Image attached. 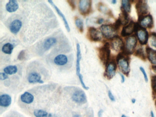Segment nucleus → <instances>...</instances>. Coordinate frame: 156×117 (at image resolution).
<instances>
[{"instance_id":"nucleus-1","label":"nucleus","mask_w":156,"mask_h":117,"mask_svg":"<svg viewBox=\"0 0 156 117\" xmlns=\"http://www.w3.org/2000/svg\"><path fill=\"white\" fill-rule=\"evenodd\" d=\"M100 29L102 35L106 39H114L116 35L117 28L115 25H102L100 27Z\"/></svg>"},{"instance_id":"nucleus-2","label":"nucleus","mask_w":156,"mask_h":117,"mask_svg":"<svg viewBox=\"0 0 156 117\" xmlns=\"http://www.w3.org/2000/svg\"><path fill=\"white\" fill-rule=\"evenodd\" d=\"M117 63L121 72L124 74L128 75L130 71L128 59L123 55H120L117 58Z\"/></svg>"},{"instance_id":"nucleus-3","label":"nucleus","mask_w":156,"mask_h":117,"mask_svg":"<svg viewBox=\"0 0 156 117\" xmlns=\"http://www.w3.org/2000/svg\"><path fill=\"white\" fill-rule=\"evenodd\" d=\"M110 56V50L109 44H106L99 51V57L102 62L107 65Z\"/></svg>"},{"instance_id":"nucleus-4","label":"nucleus","mask_w":156,"mask_h":117,"mask_svg":"<svg viewBox=\"0 0 156 117\" xmlns=\"http://www.w3.org/2000/svg\"><path fill=\"white\" fill-rule=\"evenodd\" d=\"M137 42V40L135 36L129 37L126 39L125 45V50L126 53L132 54L136 46Z\"/></svg>"},{"instance_id":"nucleus-5","label":"nucleus","mask_w":156,"mask_h":117,"mask_svg":"<svg viewBox=\"0 0 156 117\" xmlns=\"http://www.w3.org/2000/svg\"><path fill=\"white\" fill-rule=\"evenodd\" d=\"M72 99L77 103H84L87 102V97L85 93L81 90L76 91L72 95Z\"/></svg>"},{"instance_id":"nucleus-6","label":"nucleus","mask_w":156,"mask_h":117,"mask_svg":"<svg viewBox=\"0 0 156 117\" xmlns=\"http://www.w3.org/2000/svg\"><path fill=\"white\" fill-rule=\"evenodd\" d=\"M92 1L90 0H81L79 2V9L82 15L88 14L91 10Z\"/></svg>"},{"instance_id":"nucleus-7","label":"nucleus","mask_w":156,"mask_h":117,"mask_svg":"<svg viewBox=\"0 0 156 117\" xmlns=\"http://www.w3.org/2000/svg\"><path fill=\"white\" fill-rule=\"evenodd\" d=\"M106 71L105 72V75L109 79L112 78L116 75V64L114 61H111L108 63L106 65Z\"/></svg>"},{"instance_id":"nucleus-8","label":"nucleus","mask_w":156,"mask_h":117,"mask_svg":"<svg viewBox=\"0 0 156 117\" xmlns=\"http://www.w3.org/2000/svg\"><path fill=\"white\" fill-rule=\"evenodd\" d=\"M137 36L141 44H146L148 40V33L145 29L139 28L137 31Z\"/></svg>"},{"instance_id":"nucleus-9","label":"nucleus","mask_w":156,"mask_h":117,"mask_svg":"<svg viewBox=\"0 0 156 117\" xmlns=\"http://www.w3.org/2000/svg\"><path fill=\"white\" fill-rule=\"evenodd\" d=\"M137 12L139 16H142L147 14L148 12V7L144 1H139L136 5Z\"/></svg>"},{"instance_id":"nucleus-10","label":"nucleus","mask_w":156,"mask_h":117,"mask_svg":"<svg viewBox=\"0 0 156 117\" xmlns=\"http://www.w3.org/2000/svg\"><path fill=\"white\" fill-rule=\"evenodd\" d=\"M88 36L90 39L93 41H99L102 39L100 33L93 27L89 28Z\"/></svg>"},{"instance_id":"nucleus-11","label":"nucleus","mask_w":156,"mask_h":117,"mask_svg":"<svg viewBox=\"0 0 156 117\" xmlns=\"http://www.w3.org/2000/svg\"><path fill=\"white\" fill-rule=\"evenodd\" d=\"M77 62H76V72L79 79H81L83 78V77L80 73V60H81V55L80 46L79 44H77Z\"/></svg>"},{"instance_id":"nucleus-12","label":"nucleus","mask_w":156,"mask_h":117,"mask_svg":"<svg viewBox=\"0 0 156 117\" xmlns=\"http://www.w3.org/2000/svg\"><path fill=\"white\" fill-rule=\"evenodd\" d=\"M28 81L30 83H39L40 84L44 83V81L41 79V76H40L39 73L37 72H33L30 73L28 77Z\"/></svg>"},{"instance_id":"nucleus-13","label":"nucleus","mask_w":156,"mask_h":117,"mask_svg":"<svg viewBox=\"0 0 156 117\" xmlns=\"http://www.w3.org/2000/svg\"><path fill=\"white\" fill-rule=\"evenodd\" d=\"M141 27L145 28H151L153 25V17L151 15H146L140 21Z\"/></svg>"},{"instance_id":"nucleus-14","label":"nucleus","mask_w":156,"mask_h":117,"mask_svg":"<svg viewBox=\"0 0 156 117\" xmlns=\"http://www.w3.org/2000/svg\"><path fill=\"white\" fill-rule=\"evenodd\" d=\"M136 29V24L134 21H132L128 25L124 27L121 32V35L124 37L129 35L132 33Z\"/></svg>"},{"instance_id":"nucleus-15","label":"nucleus","mask_w":156,"mask_h":117,"mask_svg":"<svg viewBox=\"0 0 156 117\" xmlns=\"http://www.w3.org/2000/svg\"><path fill=\"white\" fill-rule=\"evenodd\" d=\"M22 27V23L20 20L16 19L12 21L10 26V31L14 35L20 32Z\"/></svg>"},{"instance_id":"nucleus-16","label":"nucleus","mask_w":156,"mask_h":117,"mask_svg":"<svg viewBox=\"0 0 156 117\" xmlns=\"http://www.w3.org/2000/svg\"><path fill=\"white\" fill-rule=\"evenodd\" d=\"M110 46L114 51H119L123 48V42L120 38H114L111 42Z\"/></svg>"},{"instance_id":"nucleus-17","label":"nucleus","mask_w":156,"mask_h":117,"mask_svg":"<svg viewBox=\"0 0 156 117\" xmlns=\"http://www.w3.org/2000/svg\"><path fill=\"white\" fill-rule=\"evenodd\" d=\"M12 103V98L7 94H3L0 96V106L2 107H7Z\"/></svg>"},{"instance_id":"nucleus-18","label":"nucleus","mask_w":156,"mask_h":117,"mask_svg":"<svg viewBox=\"0 0 156 117\" xmlns=\"http://www.w3.org/2000/svg\"><path fill=\"white\" fill-rule=\"evenodd\" d=\"M48 2H49L51 5L55 9V10L56 11L57 13H58V15L62 18L63 21H64V23L65 26V28H66V30L68 31V32H70V28L69 25L68 21L66 20L64 15L62 13V12L59 9V8L57 7L55 4L54 3V2L52 1H49Z\"/></svg>"},{"instance_id":"nucleus-19","label":"nucleus","mask_w":156,"mask_h":117,"mask_svg":"<svg viewBox=\"0 0 156 117\" xmlns=\"http://www.w3.org/2000/svg\"><path fill=\"white\" fill-rule=\"evenodd\" d=\"M68 57L65 55L62 54L57 55L54 60L55 64L59 66H65L68 63Z\"/></svg>"},{"instance_id":"nucleus-20","label":"nucleus","mask_w":156,"mask_h":117,"mask_svg":"<svg viewBox=\"0 0 156 117\" xmlns=\"http://www.w3.org/2000/svg\"><path fill=\"white\" fill-rule=\"evenodd\" d=\"M19 8L17 1L16 0H10L6 6V10L9 12H16Z\"/></svg>"},{"instance_id":"nucleus-21","label":"nucleus","mask_w":156,"mask_h":117,"mask_svg":"<svg viewBox=\"0 0 156 117\" xmlns=\"http://www.w3.org/2000/svg\"><path fill=\"white\" fill-rule=\"evenodd\" d=\"M20 98L22 102L26 104H29L33 102L34 98V96L32 94L26 91L22 95Z\"/></svg>"},{"instance_id":"nucleus-22","label":"nucleus","mask_w":156,"mask_h":117,"mask_svg":"<svg viewBox=\"0 0 156 117\" xmlns=\"http://www.w3.org/2000/svg\"><path fill=\"white\" fill-rule=\"evenodd\" d=\"M146 53L149 61L153 64L156 65V51L151 48L147 47Z\"/></svg>"},{"instance_id":"nucleus-23","label":"nucleus","mask_w":156,"mask_h":117,"mask_svg":"<svg viewBox=\"0 0 156 117\" xmlns=\"http://www.w3.org/2000/svg\"><path fill=\"white\" fill-rule=\"evenodd\" d=\"M56 39L54 37L47 39L44 43L43 47L45 51H48L54 44H56Z\"/></svg>"},{"instance_id":"nucleus-24","label":"nucleus","mask_w":156,"mask_h":117,"mask_svg":"<svg viewBox=\"0 0 156 117\" xmlns=\"http://www.w3.org/2000/svg\"><path fill=\"white\" fill-rule=\"evenodd\" d=\"M14 46L11 43H6L3 46H2V51L4 54H8V55H11L13 52Z\"/></svg>"},{"instance_id":"nucleus-25","label":"nucleus","mask_w":156,"mask_h":117,"mask_svg":"<svg viewBox=\"0 0 156 117\" xmlns=\"http://www.w3.org/2000/svg\"><path fill=\"white\" fill-rule=\"evenodd\" d=\"M3 71L6 74L12 75L17 72V68L16 66H9L5 68Z\"/></svg>"},{"instance_id":"nucleus-26","label":"nucleus","mask_w":156,"mask_h":117,"mask_svg":"<svg viewBox=\"0 0 156 117\" xmlns=\"http://www.w3.org/2000/svg\"><path fill=\"white\" fill-rule=\"evenodd\" d=\"M122 4V7L123 8L124 12H125L126 13H128L130 11V1L128 0H123L121 1Z\"/></svg>"},{"instance_id":"nucleus-27","label":"nucleus","mask_w":156,"mask_h":117,"mask_svg":"<svg viewBox=\"0 0 156 117\" xmlns=\"http://www.w3.org/2000/svg\"><path fill=\"white\" fill-rule=\"evenodd\" d=\"M33 115L36 117H48L49 114L43 110H35L33 111Z\"/></svg>"},{"instance_id":"nucleus-28","label":"nucleus","mask_w":156,"mask_h":117,"mask_svg":"<svg viewBox=\"0 0 156 117\" xmlns=\"http://www.w3.org/2000/svg\"><path fill=\"white\" fill-rule=\"evenodd\" d=\"M127 13L125 12H124L122 14L120 15V16L118 20L120 24H126L128 22L129 18Z\"/></svg>"},{"instance_id":"nucleus-29","label":"nucleus","mask_w":156,"mask_h":117,"mask_svg":"<svg viewBox=\"0 0 156 117\" xmlns=\"http://www.w3.org/2000/svg\"><path fill=\"white\" fill-rule=\"evenodd\" d=\"M75 24L76 26L81 33L84 32V23L81 19L78 17H76L75 18Z\"/></svg>"},{"instance_id":"nucleus-30","label":"nucleus","mask_w":156,"mask_h":117,"mask_svg":"<svg viewBox=\"0 0 156 117\" xmlns=\"http://www.w3.org/2000/svg\"><path fill=\"white\" fill-rule=\"evenodd\" d=\"M150 44L153 47L156 48V33H153L149 38Z\"/></svg>"},{"instance_id":"nucleus-31","label":"nucleus","mask_w":156,"mask_h":117,"mask_svg":"<svg viewBox=\"0 0 156 117\" xmlns=\"http://www.w3.org/2000/svg\"><path fill=\"white\" fill-rule=\"evenodd\" d=\"M140 71H141L142 74H143L144 78L145 81L146 82H148V75H147L146 72L145 70V69L142 67H140Z\"/></svg>"},{"instance_id":"nucleus-32","label":"nucleus","mask_w":156,"mask_h":117,"mask_svg":"<svg viewBox=\"0 0 156 117\" xmlns=\"http://www.w3.org/2000/svg\"><path fill=\"white\" fill-rule=\"evenodd\" d=\"M136 55L137 56H139V57H141V58H142V59H144V57L145 58L144 54V52H143V51L142 49H141V48H140V49H139V50L137 51Z\"/></svg>"},{"instance_id":"nucleus-33","label":"nucleus","mask_w":156,"mask_h":117,"mask_svg":"<svg viewBox=\"0 0 156 117\" xmlns=\"http://www.w3.org/2000/svg\"><path fill=\"white\" fill-rule=\"evenodd\" d=\"M25 54V51H24V50L20 51V54L18 55V57H17L18 59L20 60H23L24 58Z\"/></svg>"},{"instance_id":"nucleus-34","label":"nucleus","mask_w":156,"mask_h":117,"mask_svg":"<svg viewBox=\"0 0 156 117\" xmlns=\"http://www.w3.org/2000/svg\"><path fill=\"white\" fill-rule=\"evenodd\" d=\"M152 82L153 89L156 92V76H154V78H153Z\"/></svg>"},{"instance_id":"nucleus-35","label":"nucleus","mask_w":156,"mask_h":117,"mask_svg":"<svg viewBox=\"0 0 156 117\" xmlns=\"http://www.w3.org/2000/svg\"><path fill=\"white\" fill-rule=\"evenodd\" d=\"M8 78V76L7 74L5 73H3L1 72L0 73V80L1 81L5 80L7 79Z\"/></svg>"},{"instance_id":"nucleus-36","label":"nucleus","mask_w":156,"mask_h":117,"mask_svg":"<svg viewBox=\"0 0 156 117\" xmlns=\"http://www.w3.org/2000/svg\"><path fill=\"white\" fill-rule=\"evenodd\" d=\"M108 96L109 97V99H110L111 101H115V100H116L114 96L112 93L111 92V91H110L109 90V91H108Z\"/></svg>"},{"instance_id":"nucleus-37","label":"nucleus","mask_w":156,"mask_h":117,"mask_svg":"<svg viewBox=\"0 0 156 117\" xmlns=\"http://www.w3.org/2000/svg\"><path fill=\"white\" fill-rule=\"evenodd\" d=\"M68 1L69 4L70 6H71V8L72 9V10H74L75 9V7H76L75 3H74V1H71V0Z\"/></svg>"},{"instance_id":"nucleus-38","label":"nucleus","mask_w":156,"mask_h":117,"mask_svg":"<svg viewBox=\"0 0 156 117\" xmlns=\"http://www.w3.org/2000/svg\"><path fill=\"white\" fill-rule=\"evenodd\" d=\"M120 75L121 76V82H125V78L124 77V75L121 73H120Z\"/></svg>"},{"instance_id":"nucleus-39","label":"nucleus","mask_w":156,"mask_h":117,"mask_svg":"<svg viewBox=\"0 0 156 117\" xmlns=\"http://www.w3.org/2000/svg\"><path fill=\"white\" fill-rule=\"evenodd\" d=\"M104 19L103 18H100L98 20V21H97V23L98 24H102V23H104Z\"/></svg>"},{"instance_id":"nucleus-40","label":"nucleus","mask_w":156,"mask_h":117,"mask_svg":"<svg viewBox=\"0 0 156 117\" xmlns=\"http://www.w3.org/2000/svg\"><path fill=\"white\" fill-rule=\"evenodd\" d=\"M103 110H100L98 113V116L99 117H101L103 115Z\"/></svg>"},{"instance_id":"nucleus-41","label":"nucleus","mask_w":156,"mask_h":117,"mask_svg":"<svg viewBox=\"0 0 156 117\" xmlns=\"http://www.w3.org/2000/svg\"><path fill=\"white\" fill-rule=\"evenodd\" d=\"M48 117H58V116H56L55 114H49Z\"/></svg>"},{"instance_id":"nucleus-42","label":"nucleus","mask_w":156,"mask_h":117,"mask_svg":"<svg viewBox=\"0 0 156 117\" xmlns=\"http://www.w3.org/2000/svg\"><path fill=\"white\" fill-rule=\"evenodd\" d=\"M150 114H151V117H155V115H154V113H153V111H151Z\"/></svg>"},{"instance_id":"nucleus-43","label":"nucleus","mask_w":156,"mask_h":117,"mask_svg":"<svg viewBox=\"0 0 156 117\" xmlns=\"http://www.w3.org/2000/svg\"><path fill=\"white\" fill-rule=\"evenodd\" d=\"M73 117H81L80 114H75L74 115H73Z\"/></svg>"},{"instance_id":"nucleus-44","label":"nucleus","mask_w":156,"mask_h":117,"mask_svg":"<svg viewBox=\"0 0 156 117\" xmlns=\"http://www.w3.org/2000/svg\"><path fill=\"white\" fill-rule=\"evenodd\" d=\"M153 71L156 73V66H153Z\"/></svg>"},{"instance_id":"nucleus-45","label":"nucleus","mask_w":156,"mask_h":117,"mask_svg":"<svg viewBox=\"0 0 156 117\" xmlns=\"http://www.w3.org/2000/svg\"><path fill=\"white\" fill-rule=\"evenodd\" d=\"M111 2H112L113 4H115L116 3L117 1L116 0H113V1H112Z\"/></svg>"},{"instance_id":"nucleus-46","label":"nucleus","mask_w":156,"mask_h":117,"mask_svg":"<svg viewBox=\"0 0 156 117\" xmlns=\"http://www.w3.org/2000/svg\"><path fill=\"white\" fill-rule=\"evenodd\" d=\"M132 103H135V102H136V100L135 99H132Z\"/></svg>"},{"instance_id":"nucleus-47","label":"nucleus","mask_w":156,"mask_h":117,"mask_svg":"<svg viewBox=\"0 0 156 117\" xmlns=\"http://www.w3.org/2000/svg\"><path fill=\"white\" fill-rule=\"evenodd\" d=\"M121 117H127V116H126L125 115H124V114H123V115L121 116Z\"/></svg>"},{"instance_id":"nucleus-48","label":"nucleus","mask_w":156,"mask_h":117,"mask_svg":"<svg viewBox=\"0 0 156 117\" xmlns=\"http://www.w3.org/2000/svg\"></svg>"}]
</instances>
